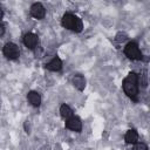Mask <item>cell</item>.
I'll return each instance as SVG.
<instances>
[{
  "label": "cell",
  "mask_w": 150,
  "mask_h": 150,
  "mask_svg": "<svg viewBox=\"0 0 150 150\" xmlns=\"http://www.w3.org/2000/svg\"><path fill=\"white\" fill-rule=\"evenodd\" d=\"M132 150H148V146H146V144H144L142 142H136Z\"/></svg>",
  "instance_id": "obj_13"
},
{
  "label": "cell",
  "mask_w": 150,
  "mask_h": 150,
  "mask_svg": "<svg viewBox=\"0 0 150 150\" xmlns=\"http://www.w3.org/2000/svg\"><path fill=\"white\" fill-rule=\"evenodd\" d=\"M127 39H128V35L125 33L120 32V33L116 34V41H118V42H124Z\"/></svg>",
  "instance_id": "obj_14"
},
{
  "label": "cell",
  "mask_w": 150,
  "mask_h": 150,
  "mask_svg": "<svg viewBox=\"0 0 150 150\" xmlns=\"http://www.w3.org/2000/svg\"><path fill=\"white\" fill-rule=\"evenodd\" d=\"M60 112H61V116L64 118V120H68L73 116V110L70 109L69 105L67 104H62L61 108H60Z\"/></svg>",
  "instance_id": "obj_12"
},
{
  "label": "cell",
  "mask_w": 150,
  "mask_h": 150,
  "mask_svg": "<svg viewBox=\"0 0 150 150\" xmlns=\"http://www.w3.org/2000/svg\"><path fill=\"white\" fill-rule=\"evenodd\" d=\"M27 100H28V102L33 105V107H39L40 104H41V96H40V94L39 93H36V91H29L28 94H27Z\"/></svg>",
  "instance_id": "obj_9"
},
{
  "label": "cell",
  "mask_w": 150,
  "mask_h": 150,
  "mask_svg": "<svg viewBox=\"0 0 150 150\" xmlns=\"http://www.w3.org/2000/svg\"><path fill=\"white\" fill-rule=\"evenodd\" d=\"M124 139H125V142L129 143V144H135V143L137 142V139H138V134H137V131H136L135 129L128 130V131L125 132Z\"/></svg>",
  "instance_id": "obj_10"
},
{
  "label": "cell",
  "mask_w": 150,
  "mask_h": 150,
  "mask_svg": "<svg viewBox=\"0 0 150 150\" xmlns=\"http://www.w3.org/2000/svg\"><path fill=\"white\" fill-rule=\"evenodd\" d=\"M123 90L124 93L132 100H137L138 94V75L136 73H130L124 80H123Z\"/></svg>",
  "instance_id": "obj_1"
},
{
  "label": "cell",
  "mask_w": 150,
  "mask_h": 150,
  "mask_svg": "<svg viewBox=\"0 0 150 150\" xmlns=\"http://www.w3.org/2000/svg\"><path fill=\"white\" fill-rule=\"evenodd\" d=\"M62 26L69 30H74V32H81L82 28H83V23H82V20L74 15V14H70V13H67L62 16Z\"/></svg>",
  "instance_id": "obj_2"
},
{
  "label": "cell",
  "mask_w": 150,
  "mask_h": 150,
  "mask_svg": "<svg viewBox=\"0 0 150 150\" xmlns=\"http://www.w3.org/2000/svg\"><path fill=\"white\" fill-rule=\"evenodd\" d=\"M4 33H5V26L0 23V36H2V35H4Z\"/></svg>",
  "instance_id": "obj_15"
},
{
  "label": "cell",
  "mask_w": 150,
  "mask_h": 150,
  "mask_svg": "<svg viewBox=\"0 0 150 150\" xmlns=\"http://www.w3.org/2000/svg\"><path fill=\"white\" fill-rule=\"evenodd\" d=\"M23 43L27 48L34 49L38 46V36L34 33H26L23 35Z\"/></svg>",
  "instance_id": "obj_7"
},
{
  "label": "cell",
  "mask_w": 150,
  "mask_h": 150,
  "mask_svg": "<svg viewBox=\"0 0 150 150\" xmlns=\"http://www.w3.org/2000/svg\"><path fill=\"white\" fill-rule=\"evenodd\" d=\"M73 84L79 90H83L84 87H86V80H84V77L82 75H75L73 77Z\"/></svg>",
  "instance_id": "obj_11"
},
{
  "label": "cell",
  "mask_w": 150,
  "mask_h": 150,
  "mask_svg": "<svg viewBox=\"0 0 150 150\" xmlns=\"http://www.w3.org/2000/svg\"><path fill=\"white\" fill-rule=\"evenodd\" d=\"M124 54L131 60H142V52L136 42H129L124 47Z\"/></svg>",
  "instance_id": "obj_3"
},
{
  "label": "cell",
  "mask_w": 150,
  "mask_h": 150,
  "mask_svg": "<svg viewBox=\"0 0 150 150\" xmlns=\"http://www.w3.org/2000/svg\"><path fill=\"white\" fill-rule=\"evenodd\" d=\"M2 53L8 59V60H15L19 57L20 55V50H19V47L13 43V42H8L4 46V49H2Z\"/></svg>",
  "instance_id": "obj_4"
},
{
  "label": "cell",
  "mask_w": 150,
  "mask_h": 150,
  "mask_svg": "<svg viewBox=\"0 0 150 150\" xmlns=\"http://www.w3.org/2000/svg\"><path fill=\"white\" fill-rule=\"evenodd\" d=\"M2 16H4V11H2L1 7H0V19H2Z\"/></svg>",
  "instance_id": "obj_16"
},
{
  "label": "cell",
  "mask_w": 150,
  "mask_h": 150,
  "mask_svg": "<svg viewBox=\"0 0 150 150\" xmlns=\"http://www.w3.org/2000/svg\"><path fill=\"white\" fill-rule=\"evenodd\" d=\"M30 15L38 20L43 19L46 15V8L40 4V2H35L30 7Z\"/></svg>",
  "instance_id": "obj_5"
},
{
  "label": "cell",
  "mask_w": 150,
  "mask_h": 150,
  "mask_svg": "<svg viewBox=\"0 0 150 150\" xmlns=\"http://www.w3.org/2000/svg\"><path fill=\"white\" fill-rule=\"evenodd\" d=\"M46 68H47L48 70H50V71H59V70H61V68H62V61H61L57 56H55L53 60H50V61L46 64Z\"/></svg>",
  "instance_id": "obj_8"
},
{
  "label": "cell",
  "mask_w": 150,
  "mask_h": 150,
  "mask_svg": "<svg viewBox=\"0 0 150 150\" xmlns=\"http://www.w3.org/2000/svg\"><path fill=\"white\" fill-rule=\"evenodd\" d=\"M66 128L73 130V131H81L82 130V122L79 117L76 116H71L70 118L66 120Z\"/></svg>",
  "instance_id": "obj_6"
}]
</instances>
